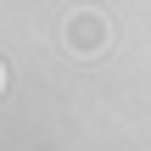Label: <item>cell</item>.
I'll use <instances>...</instances> for the list:
<instances>
[{"label":"cell","mask_w":151,"mask_h":151,"mask_svg":"<svg viewBox=\"0 0 151 151\" xmlns=\"http://www.w3.org/2000/svg\"><path fill=\"white\" fill-rule=\"evenodd\" d=\"M0 84H6V67H0Z\"/></svg>","instance_id":"cell-2"},{"label":"cell","mask_w":151,"mask_h":151,"mask_svg":"<svg viewBox=\"0 0 151 151\" xmlns=\"http://www.w3.org/2000/svg\"><path fill=\"white\" fill-rule=\"evenodd\" d=\"M67 39H73V50H101V39H106V34H101V22H95V17H84V22H73V34H67Z\"/></svg>","instance_id":"cell-1"}]
</instances>
